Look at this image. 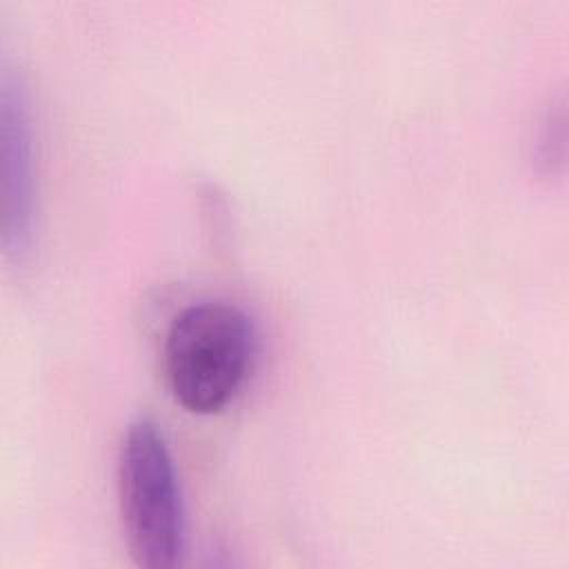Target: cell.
<instances>
[{
    "label": "cell",
    "mask_w": 569,
    "mask_h": 569,
    "mask_svg": "<svg viewBox=\"0 0 569 569\" xmlns=\"http://www.w3.org/2000/svg\"><path fill=\"white\" fill-rule=\"evenodd\" d=\"M256 329L236 305L204 300L182 309L167 333L164 371L173 400L189 413L222 411L244 385Z\"/></svg>",
    "instance_id": "1"
},
{
    "label": "cell",
    "mask_w": 569,
    "mask_h": 569,
    "mask_svg": "<svg viewBox=\"0 0 569 569\" xmlns=\"http://www.w3.org/2000/svg\"><path fill=\"white\" fill-rule=\"evenodd\" d=\"M122 529L138 567L171 569L184 553V505L173 456L162 429L138 418L129 425L118 456Z\"/></svg>",
    "instance_id": "2"
},
{
    "label": "cell",
    "mask_w": 569,
    "mask_h": 569,
    "mask_svg": "<svg viewBox=\"0 0 569 569\" xmlns=\"http://www.w3.org/2000/svg\"><path fill=\"white\" fill-rule=\"evenodd\" d=\"M33 160L27 98L18 82L2 84V240L9 258L20 262L31 247Z\"/></svg>",
    "instance_id": "3"
},
{
    "label": "cell",
    "mask_w": 569,
    "mask_h": 569,
    "mask_svg": "<svg viewBox=\"0 0 569 569\" xmlns=\"http://www.w3.org/2000/svg\"><path fill=\"white\" fill-rule=\"evenodd\" d=\"M565 122L567 118L562 98L551 102L538 120L531 142V158L542 176H556L565 167Z\"/></svg>",
    "instance_id": "4"
}]
</instances>
